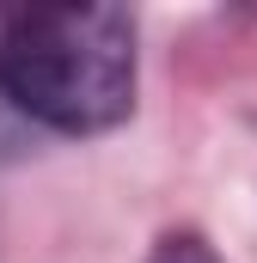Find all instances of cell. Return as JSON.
<instances>
[{
  "instance_id": "1",
  "label": "cell",
  "mask_w": 257,
  "mask_h": 263,
  "mask_svg": "<svg viewBox=\"0 0 257 263\" xmlns=\"http://www.w3.org/2000/svg\"><path fill=\"white\" fill-rule=\"evenodd\" d=\"M0 92L56 135L135 110V18L123 6H25L0 18Z\"/></svg>"
},
{
  "instance_id": "2",
  "label": "cell",
  "mask_w": 257,
  "mask_h": 263,
  "mask_svg": "<svg viewBox=\"0 0 257 263\" xmlns=\"http://www.w3.org/2000/svg\"><path fill=\"white\" fill-rule=\"evenodd\" d=\"M147 263H221V257H214V245H208L202 233H166Z\"/></svg>"
}]
</instances>
